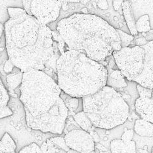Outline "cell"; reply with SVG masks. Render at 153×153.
<instances>
[{
    "mask_svg": "<svg viewBox=\"0 0 153 153\" xmlns=\"http://www.w3.org/2000/svg\"><path fill=\"white\" fill-rule=\"evenodd\" d=\"M9 18L4 25L9 59L23 73L31 70H54L60 56L48 25L30 16L24 9L9 7Z\"/></svg>",
    "mask_w": 153,
    "mask_h": 153,
    "instance_id": "obj_1",
    "label": "cell"
},
{
    "mask_svg": "<svg viewBox=\"0 0 153 153\" xmlns=\"http://www.w3.org/2000/svg\"><path fill=\"white\" fill-rule=\"evenodd\" d=\"M54 79L40 70L24 73L20 100L24 107L27 127L35 131L62 134L68 110Z\"/></svg>",
    "mask_w": 153,
    "mask_h": 153,
    "instance_id": "obj_2",
    "label": "cell"
},
{
    "mask_svg": "<svg viewBox=\"0 0 153 153\" xmlns=\"http://www.w3.org/2000/svg\"><path fill=\"white\" fill-rule=\"evenodd\" d=\"M56 30L67 51L80 52L98 62L122 49L116 29L97 15L75 13L57 23Z\"/></svg>",
    "mask_w": 153,
    "mask_h": 153,
    "instance_id": "obj_3",
    "label": "cell"
},
{
    "mask_svg": "<svg viewBox=\"0 0 153 153\" xmlns=\"http://www.w3.org/2000/svg\"><path fill=\"white\" fill-rule=\"evenodd\" d=\"M56 68L59 88L72 97L93 95L106 85V68L80 52L65 51L57 60Z\"/></svg>",
    "mask_w": 153,
    "mask_h": 153,
    "instance_id": "obj_4",
    "label": "cell"
},
{
    "mask_svg": "<svg viewBox=\"0 0 153 153\" xmlns=\"http://www.w3.org/2000/svg\"><path fill=\"white\" fill-rule=\"evenodd\" d=\"M82 99L83 111L94 127L110 130L123 125L128 119L129 105L112 88L105 86Z\"/></svg>",
    "mask_w": 153,
    "mask_h": 153,
    "instance_id": "obj_5",
    "label": "cell"
},
{
    "mask_svg": "<svg viewBox=\"0 0 153 153\" xmlns=\"http://www.w3.org/2000/svg\"><path fill=\"white\" fill-rule=\"evenodd\" d=\"M117 68L128 81L153 89V40L143 46H132L114 51Z\"/></svg>",
    "mask_w": 153,
    "mask_h": 153,
    "instance_id": "obj_6",
    "label": "cell"
},
{
    "mask_svg": "<svg viewBox=\"0 0 153 153\" xmlns=\"http://www.w3.org/2000/svg\"><path fill=\"white\" fill-rule=\"evenodd\" d=\"M61 8V1H30L29 15L48 25L58 19Z\"/></svg>",
    "mask_w": 153,
    "mask_h": 153,
    "instance_id": "obj_7",
    "label": "cell"
},
{
    "mask_svg": "<svg viewBox=\"0 0 153 153\" xmlns=\"http://www.w3.org/2000/svg\"><path fill=\"white\" fill-rule=\"evenodd\" d=\"M65 142L70 149L81 153H94L95 141L92 136L82 129H74L64 136Z\"/></svg>",
    "mask_w": 153,
    "mask_h": 153,
    "instance_id": "obj_8",
    "label": "cell"
},
{
    "mask_svg": "<svg viewBox=\"0 0 153 153\" xmlns=\"http://www.w3.org/2000/svg\"><path fill=\"white\" fill-rule=\"evenodd\" d=\"M134 107L141 119L153 123V99L139 97L135 101Z\"/></svg>",
    "mask_w": 153,
    "mask_h": 153,
    "instance_id": "obj_9",
    "label": "cell"
},
{
    "mask_svg": "<svg viewBox=\"0 0 153 153\" xmlns=\"http://www.w3.org/2000/svg\"><path fill=\"white\" fill-rule=\"evenodd\" d=\"M131 1H123L122 3V9L125 19L127 22L130 33L132 36H134L137 34V31L136 27V20L134 15V12L132 9Z\"/></svg>",
    "mask_w": 153,
    "mask_h": 153,
    "instance_id": "obj_10",
    "label": "cell"
},
{
    "mask_svg": "<svg viewBox=\"0 0 153 153\" xmlns=\"http://www.w3.org/2000/svg\"><path fill=\"white\" fill-rule=\"evenodd\" d=\"M9 94L0 78V119L12 116L13 111L8 106Z\"/></svg>",
    "mask_w": 153,
    "mask_h": 153,
    "instance_id": "obj_11",
    "label": "cell"
},
{
    "mask_svg": "<svg viewBox=\"0 0 153 153\" xmlns=\"http://www.w3.org/2000/svg\"><path fill=\"white\" fill-rule=\"evenodd\" d=\"M13 71L10 74L7 75V82L9 91V94L12 95L13 97H18L17 95L14 92V90L22 85L24 73L16 67H14Z\"/></svg>",
    "mask_w": 153,
    "mask_h": 153,
    "instance_id": "obj_12",
    "label": "cell"
},
{
    "mask_svg": "<svg viewBox=\"0 0 153 153\" xmlns=\"http://www.w3.org/2000/svg\"><path fill=\"white\" fill-rule=\"evenodd\" d=\"M60 98L62 99L65 105L68 110V112H74V114L79 113L83 111V103L82 98L72 97L68 94H65L64 91H61L60 95Z\"/></svg>",
    "mask_w": 153,
    "mask_h": 153,
    "instance_id": "obj_13",
    "label": "cell"
},
{
    "mask_svg": "<svg viewBox=\"0 0 153 153\" xmlns=\"http://www.w3.org/2000/svg\"><path fill=\"white\" fill-rule=\"evenodd\" d=\"M134 131L141 137H153V123L138 119L135 121Z\"/></svg>",
    "mask_w": 153,
    "mask_h": 153,
    "instance_id": "obj_14",
    "label": "cell"
},
{
    "mask_svg": "<svg viewBox=\"0 0 153 153\" xmlns=\"http://www.w3.org/2000/svg\"><path fill=\"white\" fill-rule=\"evenodd\" d=\"M73 117L80 128L83 131L89 133L93 131L94 125L84 111L75 114Z\"/></svg>",
    "mask_w": 153,
    "mask_h": 153,
    "instance_id": "obj_15",
    "label": "cell"
},
{
    "mask_svg": "<svg viewBox=\"0 0 153 153\" xmlns=\"http://www.w3.org/2000/svg\"><path fill=\"white\" fill-rule=\"evenodd\" d=\"M16 146L9 133L5 132L0 140V153H16Z\"/></svg>",
    "mask_w": 153,
    "mask_h": 153,
    "instance_id": "obj_16",
    "label": "cell"
},
{
    "mask_svg": "<svg viewBox=\"0 0 153 153\" xmlns=\"http://www.w3.org/2000/svg\"><path fill=\"white\" fill-rule=\"evenodd\" d=\"M136 27L137 33H147L151 30L149 16L144 14L136 21Z\"/></svg>",
    "mask_w": 153,
    "mask_h": 153,
    "instance_id": "obj_17",
    "label": "cell"
},
{
    "mask_svg": "<svg viewBox=\"0 0 153 153\" xmlns=\"http://www.w3.org/2000/svg\"><path fill=\"white\" fill-rule=\"evenodd\" d=\"M112 153H125V143L121 139L113 140L110 142Z\"/></svg>",
    "mask_w": 153,
    "mask_h": 153,
    "instance_id": "obj_18",
    "label": "cell"
},
{
    "mask_svg": "<svg viewBox=\"0 0 153 153\" xmlns=\"http://www.w3.org/2000/svg\"><path fill=\"white\" fill-rule=\"evenodd\" d=\"M116 31L119 34L120 38L121 48L129 47V45L134 40V36H132L131 34L125 33L120 29H116Z\"/></svg>",
    "mask_w": 153,
    "mask_h": 153,
    "instance_id": "obj_19",
    "label": "cell"
},
{
    "mask_svg": "<svg viewBox=\"0 0 153 153\" xmlns=\"http://www.w3.org/2000/svg\"><path fill=\"white\" fill-rule=\"evenodd\" d=\"M109 87L112 88L114 89L118 88H124L127 86V84L125 81V79L122 80H114L111 79L109 76L107 77L106 85Z\"/></svg>",
    "mask_w": 153,
    "mask_h": 153,
    "instance_id": "obj_20",
    "label": "cell"
},
{
    "mask_svg": "<svg viewBox=\"0 0 153 153\" xmlns=\"http://www.w3.org/2000/svg\"><path fill=\"white\" fill-rule=\"evenodd\" d=\"M18 153H43L40 147L35 143H32L23 147Z\"/></svg>",
    "mask_w": 153,
    "mask_h": 153,
    "instance_id": "obj_21",
    "label": "cell"
},
{
    "mask_svg": "<svg viewBox=\"0 0 153 153\" xmlns=\"http://www.w3.org/2000/svg\"><path fill=\"white\" fill-rule=\"evenodd\" d=\"M136 89L137 91V93H138L140 95V97L148 98V99L151 98L153 89L147 88H145L140 85H137Z\"/></svg>",
    "mask_w": 153,
    "mask_h": 153,
    "instance_id": "obj_22",
    "label": "cell"
},
{
    "mask_svg": "<svg viewBox=\"0 0 153 153\" xmlns=\"http://www.w3.org/2000/svg\"><path fill=\"white\" fill-rule=\"evenodd\" d=\"M49 140L51 141L53 143L56 145L57 146L60 147L64 151L68 152L70 149L67 146L66 142H65V140L64 137H51Z\"/></svg>",
    "mask_w": 153,
    "mask_h": 153,
    "instance_id": "obj_23",
    "label": "cell"
},
{
    "mask_svg": "<svg viewBox=\"0 0 153 153\" xmlns=\"http://www.w3.org/2000/svg\"><path fill=\"white\" fill-rule=\"evenodd\" d=\"M107 72H108V76L110 77L111 79L114 80H122L125 79V77L122 74L121 71L117 69V70H107Z\"/></svg>",
    "mask_w": 153,
    "mask_h": 153,
    "instance_id": "obj_24",
    "label": "cell"
},
{
    "mask_svg": "<svg viewBox=\"0 0 153 153\" xmlns=\"http://www.w3.org/2000/svg\"><path fill=\"white\" fill-rule=\"evenodd\" d=\"M125 143V153H136V145L134 141H130Z\"/></svg>",
    "mask_w": 153,
    "mask_h": 153,
    "instance_id": "obj_25",
    "label": "cell"
},
{
    "mask_svg": "<svg viewBox=\"0 0 153 153\" xmlns=\"http://www.w3.org/2000/svg\"><path fill=\"white\" fill-rule=\"evenodd\" d=\"M134 130H127V131H125V132L122 134L121 140H123L124 142H127V141H132L134 137Z\"/></svg>",
    "mask_w": 153,
    "mask_h": 153,
    "instance_id": "obj_26",
    "label": "cell"
},
{
    "mask_svg": "<svg viewBox=\"0 0 153 153\" xmlns=\"http://www.w3.org/2000/svg\"><path fill=\"white\" fill-rule=\"evenodd\" d=\"M14 66L13 65V64L11 62V61L8 59L4 65V68H3V70H4L5 73L6 74H10V73H12L14 68Z\"/></svg>",
    "mask_w": 153,
    "mask_h": 153,
    "instance_id": "obj_27",
    "label": "cell"
},
{
    "mask_svg": "<svg viewBox=\"0 0 153 153\" xmlns=\"http://www.w3.org/2000/svg\"><path fill=\"white\" fill-rule=\"evenodd\" d=\"M97 5L99 8L102 10H107L108 9V1H98L97 2Z\"/></svg>",
    "mask_w": 153,
    "mask_h": 153,
    "instance_id": "obj_28",
    "label": "cell"
},
{
    "mask_svg": "<svg viewBox=\"0 0 153 153\" xmlns=\"http://www.w3.org/2000/svg\"><path fill=\"white\" fill-rule=\"evenodd\" d=\"M147 43L148 42L146 39H145V37L137 38V39H136L135 41L136 46H143V45L147 44Z\"/></svg>",
    "mask_w": 153,
    "mask_h": 153,
    "instance_id": "obj_29",
    "label": "cell"
},
{
    "mask_svg": "<svg viewBox=\"0 0 153 153\" xmlns=\"http://www.w3.org/2000/svg\"><path fill=\"white\" fill-rule=\"evenodd\" d=\"M123 1H113L112 3H113V7L114 9L116 11L119 10V9H120V7L122 6V3H123Z\"/></svg>",
    "mask_w": 153,
    "mask_h": 153,
    "instance_id": "obj_30",
    "label": "cell"
},
{
    "mask_svg": "<svg viewBox=\"0 0 153 153\" xmlns=\"http://www.w3.org/2000/svg\"><path fill=\"white\" fill-rule=\"evenodd\" d=\"M66 153H81V152H77V151H75L74 150H72V149H70V150H69L68 152H66Z\"/></svg>",
    "mask_w": 153,
    "mask_h": 153,
    "instance_id": "obj_31",
    "label": "cell"
},
{
    "mask_svg": "<svg viewBox=\"0 0 153 153\" xmlns=\"http://www.w3.org/2000/svg\"><path fill=\"white\" fill-rule=\"evenodd\" d=\"M142 35H143V36H145H145H147V34H145V33H142Z\"/></svg>",
    "mask_w": 153,
    "mask_h": 153,
    "instance_id": "obj_32",
    "label": "cell"
},
{
    "mask_svg": "<svg viewBox=\"0 0 153 153\" xmlns=\"http://www.w3.org/2000/svg\"><path fill=\"white\" fill-rule=\"evenodd\" d=\"M149 32H151V33H152V34H153V29L151 30H150V31H149Z\"/></svg>",
    "mask_w": 153,
    "mask_h": 153,
    "instance_id": "obj_33",
    "label": "cell"
},
{
    "mask_svg": "<svg viewBox=\"0 0 153 153\" xmlns=\"http://www.w3.org/2000/svg\"><path fill=\"white\" fill-rule=\"evenodd\" d=\"M152 152H153V147H152Z\"/></svg>",
    "mask_w": 153,
    "mask_h": 153,
    "instance_id": "obj_34",
    "label": "cell"
},
{
    "mask_svg": "<svg viewBox=\"0 0 153 153\" xmlns=\"http://www.w3.org/2000/svg\"><path fill=\"white\" fill-rule=\"evenodd\" d=\"M152 153H153V152H152Z\"/></svg>",
    "mask_w": 153,
    "mask_h": 153,
    "instance_id": "obj_35",
    "label": "cell"
}]
</instances>
